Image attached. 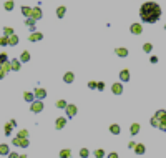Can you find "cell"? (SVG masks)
<instances>
[{"label":"cell","instance_id":"obj_20","mask_svg":"<svg viewBox=\"0 0 166 158\" xmlns=\"http://www.w3.org/2000/svg\"><path fill=\"white\" fill-rule=\"evenodd\" d=\"M22 13H23V17L25 19H30L32 17V7H22Z\"/></svg>","mask_w":166,"mask_h":158},{"label":"cell","instance_id":"obj_1","mask_svg":"<svg viewBox=\"0 0 166 158\" xmlns=\"http://www.w3.org/2000/svg\"><path fill=\"white\" fill-rule=\"evenodd\" d=\"M139 19L145 23H156L161 19V7L156 2H145L139 7Z\"/></svg>","mask_w":166,"mask_h":158},{"label":"cell","instance_id":"obj_8","mask_svg":"<svg viewBox=\"0 0 166 158\" xmlns=\"http://www.w3.org/2000/svg\"><path fill=\"white\" fill-rule=\"evenodd\" d=\"M130 32H131L133 35H141V33H143V25H141V23H131Z\"/></svg>","mask_w":166,"mask_h":158},{"label":"cell","instance_id":"obj_9","mask_svg":"<svg viewBox=\"0 0 166 158\" xmlns=\"http://www.w3.org/2000/svg\"><path fill=\"white\" fill-rule=\"evenodd\" d=\"M66 125V117H60V118L55 120V128L57 130H63Z\"/></svg>","mask_w":166,"mask_h":158},{"label":"cell","instance_id":"obj_19","mask_svg":"<svg viewBox=\"0 0 166 158\" xmlns=\"http://www.w3.org/2000/svg\"><path fill=\"white\" fill-rule=\"evenodd\" d=\"M8 153H10V148H8V145H7V143H0V155L7 157Z\"/></svg>","mask_w":166,"mask_h":158},{"label":"cell","instance_id":"obj_17","mask_svg":"<svg viewBox=\"0 0 166 158\" xmlns=\"http://www.w3.org/2000/svg\"><path fill=\"white\" fill-rule=\"evenodd\" d=\"M65 13H66V7L65 5L57 7V17H58V19H63V17H65Z\"/></svg>","mask_w":166,"mask_h":158},{"label":"cell","instance_id":"obj_2","mask_svg":"<svg viewBox=\"0 0 166 158\" xmlns=\"http://www.w3.org/2000/svg\"><path fill=\"white\" fill-rule=\"evenodd\" d=\"M43 102L42 100H33L32 103H30V112L32 113H42L43 112Z\"/></svg>","mask_w":166,"mask_h":158},{"label":"cell","instance_id":"obj_3","mask_svg":"<svg viewBox=\"0 0 166 158\" xmlns=\"http://www.w3.org/2000/svg\"><path fill=\"white\" fill-rule=\"evenodd\" d=\"M65 113H66V118H73V117H77L78 108H77V105H73V103H68L65 108Z\"/></svg>","mask_w":166,"mask_h":158},{"label":"cell","instance_id":"obj_43","mask_svg":"<svg viewBox=\"0 0 166 158\" xmlns=\"http://www.w3.org/2000/svg\"><path fill=\"white\" fill-rule=\"evenodd\" d=\"M106 158H120V157H118V153L116 152H111V153H108V157Z\"/></svg>","mask_w":166,"mask_h":158},{"label":"cell","instance_id":"obj_14","mask_svg":"<svg viewBox=\"0 0 166 158\" xmlns=\"http://www.w3.org/2000/svg\"><path fill=\"white\" fill-rule=\"evenodd\" d=\"M133 150H135V153H136V155H145V152H146V146L143 145V143H136Z\"/></svg>","mask_w":166,"mask_h":158},{"label":"cell","instance_id":"obj_29","mask_svg":"<svg viewBox=\"0 0 166 158\" xmlns=\"http://www.w3.org/2000/svg\"><path fill=\"white\" fill-rule=\"evenodd\" d=\"M93 155H95V158H105V150L103 148H96L93 152Z\"/></svg>","mask_w":166,"mask_h":158},{"label":"cell","instance_id":"obj_33","mask_svg":"<svg viewBox=\"0 0 166 158\" xmlns=\"http://www.w3.org/2000/svg\"><path fill=\"white\" fill-rule=\"evenodd\" d=\"M10 35H13V28H12V27H5V28H3V37L8 38Z\"/></svg>","mask_w":166,"mask_h":158},{"label":"cell","instance_id":"obj_39","mask_svg":"<svg viewBox=\"0 0 166 158\" xmlns=\"http://www.w3.org/2000/svg\"><path fill=\"white\" fill-rule=\"evenodd\" d=\"M7 60H8V58H7V53L2 52V53H0V65H2L3 62H7Z\"/></svg>","mask_w":166,"mask_h":158},{"label":"cell","instance_id":"obj_21","mask_svg":"<svg viewBox=\"0 0 166 158\" xmlns=\"http://www.w3.org/2000/svg\"><path fill=\"white\" fill-rule=\"evenodd\" d=\"M8 45H10V47H15V45H18V37H17L15 33L8 37Z\"/></svg>","mask_w":166,"mask_h":158},{"label":"cell","instance_id":"obj_12","mask_svg":"<svg viewBox=\"0 0 166 158\" xmlns=\"http://www.w3.org/2000/svg\"><path fill=\"white\" fill-rule=\"evenodd\" d=\"M111 92H113V95H121L123 93V83H113L111 85Z\"/></svg>","mask_w":166,"mask_h":158},{"label":"cell","instance_id":"obj_15","mask_svg":"<svg viewBox=\"0 0 166 158\" xmlns=\"http://www.w3.org/2000/svg\"><path fill=\"white\" fill-rule=\"evenodd\" d=\"M73 80H75V73H73V72H66L65 75H63V82L68 83V85L73 83Z\"/></svg>","mask_w":166,"mask_h":158},{"label":"cell","instance_id":"obj_44","mask_svg":"<svg viewBox=\"0 0 166 158\" xmlns=\"http://www.w3.org/2000/svg\"><path fill=\"white\" fill-rule=\"evenodd\" d=\"M8 158H18V153H15V152H10L8 155H7Z\"/></svg>","mask_w":166,"mask_h":158},{"label":"cell","instance_id":"obj_22","mask_svg":"<svg viewBox=\"0 0 166 158\" xmlns=\"http://www.w3.org/2000/svg\"><path fill=\"white\" fill-rule=\"evenodd\" d=\"M153 117H156L158 120H166V110H163V108H159L158 112L154 113Z\"/></svg>","mask_w":166,"mask_h":158},{"label":"cell","instance_id":"obj_35","mask_svg":"<svg viewBox=\"0 0 166 158\" xmlns=\"http://www.w3.org/2000/svg\"><path fill=\"white\" fill-rule=\"evenodd\" d=\"M150 125L154 126V128H158V126H159V120L156 118V117H151V118H150Z\"/></svg>","mask_w":166,"mask_h":158},{"label":"cell","instance_id":"obj_27","mask_svg":"<svg viewBox=\"0 0 166 158\" xmlns=\"http://www.w3.org/2000/svg\"><path fill=\"white\" fill-rule=\"evenodd\" d=\"M35 23H37V22H35L33 19H27V20H25V25L28 27L32 32H35Z\"/></svg>","mask_w":166,"mask_h":158},{"label":"cell","instance_id":"obj_37","mask_svg":"<svg viewBox=\"0 0 166 158\" xmlns=\"http://www.w3.org/2000/svg\"><path fill=\"white\" fill-rule=\"evenodd\" d=\"M161 132H166V120H159V126H158Z\"/></svg>","mask_w":166,"mask_h":158},{"label":"cell","instance_id":"obj_36","mask_svg":"<svg viewBox=\"0 0 166 158\" xmlns=\"http://www.w3.org/2000/svg\"><path fill=\"white\" fill-rule=\"evenodd\" d=\"M17 137H18V138H28V132H27V130H18Z\"/></svg>","mask_w":166,"mask_h":158},{"label":"cell","instance_id":"obj_26","mask_svg":"<svg viewBox=\"0 0 166 158\" xmlns=\"http://www.w3.org/2000/svg\"><path fill=\"white\" fill-rule=\"evenodd\" d=\"M20 63H27L28 60H30V53L28 52H22V55H20Z\"/></svg>","mask_w":166,"mask_h":158},{"label":"cell","instance_id":"obj_30","mask_svg":"<svg viewBox=\"0 0 166 158\" xmlns=\"http://www.w3.org/2000/svg\"><path fill=\"white\" fill-rule=\"evenodd\" d=\"M80 158H88L90 157V150L88 148H80Z\"/></svg>","mask_w":166,"mask_h":158},{"label":"cell","instance_id":"obj_41","mask_svg":"<svg viewBox=\"0 0 166 158\" xmlns=\"http://www.w3.org/2000/svg\"><path fill=\"white\" fill-rule=\"evenodd\" d=\"M103 88H105V82H98V83H96V90H100V92H101Z\"/></svg>","mask_w":166,"mask_h":158},{"label":"cell","instance_id":"obj_7","mask_svg":"<svg viewBox=\"0 0 166 158\" xmlns=\"http://www.w3.org/2000/svg\"><path fill=\"white\" fill-rule=\"evenodd\" d=\"M42 17H43V12L40 10V7H33L32 8V17H30V19H33L35 22H38Z\"/></svg>","mask_w":166,"mask_h":158},{"label":"cell","instance_id":"obj_47","mask_svg":"<svg viewBox=\"0 0 166 158\" xmlns=\"http://www.w3.org/2000/svg\"><path fill=\"white\" fill-rule=\"evenodd\" d=\"M10 125H12L13 128H15V126H17V122H15V120H10Z\"/></svg>","mask_w":166,"mask_h":158},{"label":"cell","instance_id":"obj_32","mask_svg":"<svg viewBox=\"0 0 166 158\" xmlns=\"http://www.w3.org/2000/svg\"><path fill=\"white\" fill-rule=\"evenodd\" d=\"M66 105H68V103H66L65 100H57V103H55V106H57V108H61V110H65Z\"/></svg>","mask_w":166,"mask_h":158},{"label":"cell","instance_id":"obj_28","mask_svg":"<svg viewBox=\"0 0 166 158\" xmlns=\"http://www.w3.org/2000/svg\"><path fill=\"white\" fill-rule=\"evenodd\" d=\"M0 70H3L5 73L12 72V70H10V60H7V62H3V63L0 65Z\"/></svg>","mask_w":166,"mask_h":158},{"label":"cell","instance_id":"obj_38","mask_svg":"<svg viewBox=\"0 0 166 158\" xmlns=\"http://www.w3.org/2000/svg\"><path fill=\"white\" fill-rule=\"evenodd\" d=\"M8 45V38L7 37H0V47H5Z\"/></svg>","mask_w":166,"mask_h":158},{"label":"cell","instance_id":"obj_48","mask_svg":"<svg viewBox=\"0 0 166 158\" xmlns=\"http://www.w3.org/2000/svg\"><path fill=\"white\" fill-rule=\"evenodd\" d=\"M18 158H27V155H18Z\"/></svg>","mask_w":166,"mask_h":158},{"label":"cell","instance_id":"obj_5","mask_svg":"<svg viewBox=\"0 0 166 158\" xmlns=\"http://www.w3.org/2000/svg\"><path fill=\"white\" fill-rule=\"evenodd\" d=\"M15 146H22V148H27V146L30 145V142H28V138H18V137H15L12 142Z\"/></svg>","mask_w":166,"mask_h":158},{"label":"cell","instance_id":"obj_16","mask_svg":"<svg viewBox=\"0 0 166 158\" xmlns=\"http://www.w3.org/2000/svg\"><path fill=\"white\" fill-rule=\"evenodd\" d=\"M139 130H141V125H139V123H131V126H130V133H131L133 137L138 135Z\"/></svg>","mask_w":166,"mask_h":158},{"label":"cell","instance_id":"obj_49","mask_svg":"<svg viewBox=\"0 0 166 158\" xmlns=\"http://www.w3.org/2000/svg\"><path fill=\"white\" fill-rule=\"evenodd\" d=\"M165 30H166V23H165Z\"/></svg>","mask_w":166,"mask_h":158},{"label":"cell","instance_id":"obj_40","mask_svg":"<svg viewBox=\"0 0 166 158\" xmlns=\"http://www.w3.org/2000/svg\"><path fill=\"white\" fill-rule=\"evenodd\" d=\"M158 57H156V55H151V57H150V63H153V65H154V63H158Z\"/></svg>","mask_w":166,"mask_h":158},{"label":"cell","instance_id":"obj_10","mask_svg":"<svg viewBox=\"0 0 166 158\" xmlns=\"http://www.w3.org/2000/svg\"><path fill=\"white\" fill-rule=\"evenodd\" d=\"M115 53H116V57H120V58H125V57H128V48H125V47H118V48H115Z\"/></svg>","mask_w":166,"mask_h":158},{"label":"cell","instance_id":"obj_31","mask_svg":"<svg viewBox=\"0 0 166 158\" xmlns=\"http://www.w3.org/2000/svg\"><path fill=\"white\" fill-rule=\"evenodd\" d=\"M143 52H145V53H151L153 52V43L146 42L145 45H143Z\"/></svg>","mask_w":166,"mask_h":158},{"label":"cell","instance_id":"obj_24","mask_svg":"<svg viewBox=\"0 0 166 158\" xmlns=\"http://www.w3.org/2000/svg\"><path fill=\"white\" fill-rule=\"evenodd\" d=\"M60 158H72V150H68V148H65V150H60Z\"/></svg>","mask_w":166,"mask_h":158},{"label":"cell","instance_id":"obj_11","mask_svg":"<svg viewBox=\"0 0 166 158\" xmlns=\"http://www.w3.org/2000/svg\"><path fill=\"white\" fill-rule=\"evenodd\" d=\"M20 67H22V63H20L18 58L10 60V70H12V72H20Z\"/></svg>","mask_w":166,"mask_h":158},{"label":"cell","instance_id":"obj_45","mask_svg":"<svg viewBox=\"0 0 166 158\" xmlns=\"http://www.w3.org/2000/svg\"><path fill=\"white\" fill-rule=\"evenodd\" d=\"M135 145H136V142H130V143H128V148H130V150H133V148H135Z\"/></svg>","mask_w":166,"mask_h":158},{"label":"cell","instance_id":"obj_23","mask_svg":"<svg viewBox=\"0 0 166 158\" xmlns=\"http://www.w3.org/2000/svg\"><path fill=\"white\" fill-rule=\"evenodd\" d=\"M13 7H15V2H13V0H7L5 3H3V8H5L7 12H12Z\"/></svg>","mask_w":166,"mask_h":158},{"label":"cell","instance_id":"obj_18","mask_svg":"<svg viewBox=\"0 0 166 158\" xmlns=\"http://www.w3.org/2000/svg\"><path fill=\"white\" fill-rule=\"evenodd\" d=\"M110 133H113V135H120V133H121V128H120L118 123H113V125H110Z\"/></svg>","mask_w":166,"mask_h":158},{"label":"cell","instance_id":"obj_34","mask_svg":"<svg viewBox=\"0 0 166 158\" xmlns=\"http://www.w3.org/2000/svg\"><path fill=\"white\" fill-rule=\"evenodd\" d=\"M3 132H5V135L8 137V135L13 132V126L10 125V123H5V126H3Z\"/></svg>","mask_w":166,"mask_h":158},{"label":"cell","instance_id":"obj_25","mask_svg":"<svg viewBox=\"0 0 166 158\" xmlns=\"http://www.w3.org/2000/svg\"><path fill=\"white\" fill-rule=\"evenodd\" d=\"M23 100H25V102H28V103H32L33 100H35L33 92H25V93H23Z\"/></svg>","mask_w":166,"mask_h":158},{"label":"cell","instance_id":"obj_4","mask_svg":"<svg viewBox=\"0 0 166 158\" xmlns=\"http://www.w3.org/2000/svg\"><path fill=\"white\" fill-rule=\"evenodd\" d=\"M33 97H35V100H42V102H43V100L46 98V90L45 88H35V90H33Z\"/></svg>","mask_w":166,"mask_h":158},{"label":"cell","instance_id":"obj_46","mask_svg":"<svg viewBox=\"0 0 166 158\" xmlns=\"http://www.w3.org/2000/svg\"><path fill=\"white\" fill-rule=\"evenodd\" d=\"M5 77H7V73L3 72V70H0V80H3Z\"/></svg>","mask_w":166,"mask_h":158},{"label":"cell","instance_id":"obj_13","mask_svg":"<svg viewBox=\"0 0 166 158\" xmlns=\"http://www.w3.org/2000/svg\"><path fill=\"white\" fill-rule=\"evenodd\" d=\"M30 42H40V40H43V33L42 32H32L30 33V37H28Z\"/></svg>","mask_w":166,"mask_h":158},{"label":"cell","instance_id":"obj_6","mask_svg":"<svg viewBox=\"0 0 166 158\" xmlns=\"http://www.w3.org/2000/svg\"><path fill=\"white\" fill-rule=\"evenodd\" d=\"M120 83H125V82H130V78H131V77H130V70H128V68H123V70H121V72H120Z\"/></svg>","mask_w":166,"mask_h":158},{"label":"cell","instance_id":"obj_42","mask_svg":"<svg viewBox=\"0 0 166 158\" xmlns=\"http://www.w3.org/2000/svg\"><path fill=\"white\" fill-rule=\"evenodd\" d=\"M88 88H90V90H95V88H96V82H88Z\"/></svg>","mask_w":166,"mask_h":158}]
</instances>
